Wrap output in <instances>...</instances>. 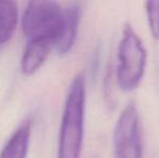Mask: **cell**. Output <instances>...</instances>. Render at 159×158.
Returning a JSON list of instances; mask_svg holds the SVG:
<instances>
[{
    "instance_id": "obj_1",
    "label": "cell",
    "mask_w": 159,
    "mask_h": 158,
    "mask_svg": "<svg viewBox=\"0 0 159 158\" xmlns=\"http://www.w3.org/2000/svg\"><path fill=\"white\" fill-rule=\"evenodd\" d=\"M86 78L77 74L65 99L59 134L57 158H80L84 133Z\"/></svg>"
},
{
    "instance_id": "obj_2",
    "label": "cell",
    "mask_w": 159,
    "mask_h": 158,
    "mask_svg": "<svg viewBox=\"0 0 159 158\" xmlns=\"http://www.w3.org/2000/svg\"><path fill=\"white\" fill-rule=\"evenodd\" d=\"M116 79L122 90L130 91L140 84L144 76L147 63V51L130 24L122 29L118 46Z\"/></svg>"
},
{
    "instance_id": "obj_3",
    "label": "cell",
    "mask_w": 159,
    "mask_h": 158,
    "mask_svg": "<svg viewBox=\"0 0 159 158\" xmlns=\"http://www.w3.org/2000/svg\"><path fill=\"white\" fill-rule=\"evenodd\" d=\"M63 22V10L54 1H30L22 19V29L28 40L52 38L57 41Z\"/></svg>"
},
{
    "instance_id": "obj_4",
    "label": "cell",
    "mask_w": 159,
    "mask_h": 158,
    "mask_svg": "<svg viewBox=\"0 0 159 158\" xmlns=\"http://www.w3.org/2000/svg\"><path fill=\"white\" fill-rule=\"evenodd\" d=\"M115 158H142L140 119L134 105H128L116 122L113 137Z\"/></svg>"
},
{
    "instance_id": "obj_5",
    "label": "cell",
    "mask_w": 159,
    "mask_h": 158,
    "mask_svg": "<svg viewBox=\"0 0 159 158\" xmlns=\"http://www.w3.org/2000/svg\"><path fill=\"white\" fill-rule=\"evenodd\" d=\"M57 41L52 38L28 40L21 59V70L25 75L36 73L49 56L51 50L57 48Z\"/></svg>"
},
{
    "instance_id": "obj_6",
    "label": "cell",
    "mask_w": 159,
    "mask_h": 158,
    "mask_svg": "<svg viewBox=\"0 0 159 158\" xmlns=\"http://www.w3.org/2000/svg\"><path fill=\"white\" fill-rule=\"evenodd\" d=\"M81 8L78 3H70L63 10V22L57 43V51L60 55H65L73 49L79 28Z\"/></svg>"
},
{
    "instance_id": "obj_7",
    "label": "cell",
    "mask_w": 159,
    "mask_h": 158,
    "mask_svg": "<svg viewBox=\"0 0 159 158\" xmlns=\"http://www.w3.org/2000/svg\"><path fill=\"white\" fill-rule=\"evenodd\" d=\"M32 134V122L25 120L13 132L0 152V158H26Z\"/></svg>"
},
{
    "instance_id": "obj_8",
    "label": "cell",
    "mask_w": 159,
    "mask_h": 158,
    "mask_svg": "<svg viewBox=\"0 0 159 158\" xmlns=\"http://www.w3.org/2000/svg\"><path fill=\"white\" fill-rule=\"evenodd\" d=\"M19 9L14 1H0V47L12 37L17 24Z\"/></svg>"
},
{
    "instance_id": "obj_9",
    "label": "cell",
    "mask_w": 159,
    "mask_h": 158,
    "mask_svg": "<svg viewBox=\"0 0 159 158\" xmlns=\"http://www.w3.org/2000/svg\"><path fill=\"white\" fill-rule=\"evenodd\" d=\"M145 11L149 32L154 39L159 40V1H146Z\"/></svg>"
}]
</instances>
